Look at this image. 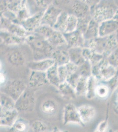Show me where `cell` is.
I'll return each instance as SVG.
<instances>
[{"label":"cell","instance_id":"28","mask_svg":"<svg viewBox=\"0 0 118 132\" xmlns=\"http://www.w3.org/2000/svg\"><path fill=\"white\" fill-rule=\"evenodd\" d=\"M54 29L46 24H41L33 33L39 35L45 39H47L54 32Z\"/></svg>","mask_w":118,"mask_h":132},{"label":"cell","instance_id":"35","mask_svg":"<svg viewBox=\"0 0 118 132\" xmlns=\"http://www.w3.org/2000/svg\"><path fill=\"white\" fill-rule=\"evenodd\" d=\"M15 16L18 19V21H19L20 23L30 16V15H29L28 12L24 3L20 9V10L18 11V12L15 14Z\"/></svg>","mask_w":118,"mask_h":132},{"label":"cell","instance_id":"6","mask_svg":"<svg viewBox=\"0 0 118 132\" xmlns=\"http://www.w3.org/2000/svg\"><path fill=\"white\" fill-rule=\"evenodd\" d=\"M44 12V11H42L30 16L20 23V24L28 32L33 33L41 24Z\"/></svg>","mask_w":118,"mask_h":132},{"label":"cell","instance_id":"5","mask_svg":"<svg viewBox=\"0 0 118 132\" xmlns=\"http://www.w3.org/2000/svg\"><path fill=\"white\" fill-rule=\"evenodd\" d=\"M63 124L64 125L70 123L82 125L78 109L74 104H67L64 109Z\"/></svg>","mask_w":118,"mask_h":132},{"label":"cell","instance_id":"16","mask_svg":"<svg viewBox=\"0 0 118 132\" xmlns=\"http://www.w3.org/2000/svg\"><path fill=\"white\" fill-rule=\"evenodd\" d=\"M1 113L12 111L15 108V101L5 93H1L0 96Z\"/></svg>","mask_w":118,"mask_h":132},{"label":"cell","instance_id":"26","mask_svg":"<svg viewBox=\"0 0 118 132\" xmlns=\"http://www.w3.org/2000/svg\"><path fill=\"white\" fill-rule=\"evenodd\" d=\"M69 15V14L67 12L62 11L52 27L54 30L60 32L63 34L64 33L66 29V23Z\"/></svg>","mask_w":118,"mask_h":132},{"label":"cell","instance_id":"20","mask_svg":"<svg viewBox=\"0 0 118 132\" xmlns=\"http://www.w3.org/2000/svg\"><path fill=\"white\" fill-rule=\"evenodd\" d=\"M23 4V0H2L1 8L2 11L5 9V10L12 12L15 15Z\"/></svg>","mask_w":118,"mask_h":132},{"label":"cell","instance_id":"15","mask_svg":"<svg viewBox=\"0 0 118 132\" xmlns=\"http://www.w3.org/2000/svg\"><path fill=\"white\" fill-rule=\"evenodd\" d=\"M19 111L17 109L12 111L1 113L0 125L1 126L12 127L15 121L18 118Z\"/></svg>","mask_w":118,"mask_h":132},{"label":"cell","instance_id":"43","mask_svg":"<svg viewBox=\"0 0 118 132\" xmlns=\"http://www.w3.org/2000/svg\"><path fill=\"white\" fill-rule=\"evenodd\" d=\"M113 19L118 22V9L117 10L116 12H115V14L114 16Z\"/></svg>","mask_w":118,"mask_h":132},{"label":"cell","instance_id":"29","mask_svg":"<svg viewBox=\"0 0 118 132\" xmlns=\"http://www.w3.org/2000/svg\"><path fill=\"white\" fill-rule=\"evenodd\" d=\"M11 128V130L14 132H25L28 129V122L24 119L18 118Z\"/></svg>","mask_w":118,"mask_h":132},{"label":"cell","instance_id":"42","mask_svg":"<svg viewBox=\"0 0 118 132\" xmlns=\"http://www.w3.org/2000/svg\"><path fill=\"white\" fill-rule=\"evenodd\" d=\"M56 1H57V2L60 3V4H65L69 3L71 0H56Z\"/></svg>","mask_w":118,"mask_h":132},{"label":"cell","instance_id":"40","mask_svg":"<svg viewBox=\"0 0 118 132\" xmlns=\"http://www.w3.org/2000/svg\"><path fill=\"white\" fill-rule=\"evenodd\" d=\"M79 1L86 4L87 5H88L90 7L93 6L95 5H96L100 1L99 0H79Z\"/></svg>","mask_w":118,"mask_h":132},{"label":"cell","instance_id":"21","mask_svg":"<svg viewBox=\"0 0 118 132\" xmlns=\"http://www.w3.org/2000/svg\"><path fill=\"white\" fill-rule=\"evenodd\" d=\"M58 66L55 63L46 71L47 79L49 84L55 87H58L61 82L58 71Z\"/></svg>","mask_w":118,"mask_h":132},{"label":"cell","instance_id":"33","mask_svg":"<svg viewBox=\"0 0 118 132\" xmlns=\"http://www.w3.org/2000/svg\"><path fill=\"white\" fill-rule=\"evenodd\" d=\"M94 82L93 78L92 77H90L87 80L86 93L85 95L88 99H91L93 97L95 94V90L96 87H94Z\"/></svg>","mask_w":118,"mask_h":132},{"label":"cell","instance_id":"22","mask_svg":"<svg viewBox=\"0 0 118 132\" xmlns=\"http://www.w3.org/2000/svg\"><path fill=\"white\" fill-rule=\"evenodd\" d=\"M47 40L55 48L64 45L67 46L64 34L60 32L54 30L51 36Z\"/></svg>","mask_w":118,"mask_h":132},{"label":"cell","instance_id":"27","mask_svg":"<svg viewBox=\"0 0 118 132\" xmlns=\"http://www.w3.org/2000/svg\"><path fill=\"white\" fill-rule=\"evenodd\" d=\"M41 110L45 114L48 115L53 114L57 110V103L51 99L47 100L42 104Z\"/></svg>","mask_w":118,"mask_h":132},{"label":"cell","instance_id":"41","mask_svg":"<svg viewBox=\"0 0 118 132\" xmlns=\"http://www.w3.org/2000/svg\"><path fill=\"white\" fill-rule=\"evenodd\" d=\"M6 76L3 72H1V85L4 84L6 81Z\"/></svg>","mask_w":118,"mask_h":132},{"label":"cell","instance_id":"32","mask_svg":"<svg viewBox=\"0 0 118 132\" xmlns=\"http://www.w3.org/2000/svg\"><path fill=\"white\" fill-rule=\"evenodd\" d=\"M78 71L80 76L89 78L90 73V62L86 60L82 64L78 66Z\"/></svg>","mask_w":118,"mask_h":132},{"label":"cell","instance_id":"9","mask_svg":"<svg viewBox=\"0 0 118 132\" xmlns=\"http://www.w3.org/2000/svg\"><path fill=\"white\" fill-rule=\"evenodd\" d=\"M118 30V22L112 18L99 23L98 36L103 38L112 35Z\"/></svg>","mask_w":118,"mask_h":132},{"label":"cell","instance_id":"44","mask_svg":"<svg viewBox=\"0 0 118 132\" xmlns=\"http://www.w3.org/2000/svg\"><path fill=\"white\" fill-rule=\"evenodd\" d=\"M117 34L116 35V39L117 42V44H118V30H117Z\"/></svg>","mask_w":118,"mask_h":132},{"label":"cell","instance_id":"12","mask_svg":"<svg viewBox=\"0 0 118 132\" xmlns=\"http://www.w3.org/2000/svg\"><path fill=\"white\" fill-rule=\"evenodd\" d=\"M77 109L81 122L83 124L91 122L96 114V110L91 105L89 104L81 105Z\"/></svg>","mask_w":118,"mask_h":132},{"label":"cell","instance_id":"8","mask_svg":"<svg viewBox=\"0 0 118 132\" xmlns=\"http://www.w3.org/2000/svg\"><path fill=\"white\" fill-rule=\"evenodd\" d=\"M64 38L67 44V48L80 47L83 48L85 39L83 35L78 30L70 33H64Z\"/></svg>","mask_w":118,"mask_h":132},{"label":"cell","instance_id":"1","mask_svg":"<svg viewBox=\"0 0 118 132\" xmlns=\"http://www.w3.org/2000/svg\"><path fill=\"white\" fill-rule=\"evenodd\" d=\"M33 54L34 60H38L51 58L55 50L47 40L35 33H30L25 38Z\"/></svg>","mask_w":118,"mask_h":132},{"label":"cell","instance_id":"2","mask_svg":"<svg viewBox=\"0 0 118 132\" xmlns=\"http://www.w3.org/2000/svg\"><path fill=\"white\" fill-rule=\"evenodd\" d=\"M93 7L92 18L98 23L113 18L117 9L109 0L100 1Z\"/></svg>","mask_w":118,"mask_h":132},{"label":"cell","instance_id":"30","mask_svg":"<svg viewBox=\"0 0 118 132\" xmlns=\"http://www.w3.org/2000/svg\"><path fill=\"white\" fill-rule=\"evenodd\" d=\"M78 18L73 14H69L66 23V29L64 33H70L77 30Z\"/></svg>","mask_w":118,"mask_h":132},{"label":"cell","instance_id":"17","mask_svg":"<svg viewBox=\"0 0 118 132\" xmlns=\"http://www.w3.org/2000/svg\"><path fill=\"white\" fill-rule=\"evenodd\" d=\"M51 58L58 66L66 65L70 62L68 50L63 49L55 50L52 53Z\"/></svg>","mask_w":118,"mask_h":132},{"label":"cell","instance_id":"23","mask_svg":"<svg viewBox=\"0 0 118 132\" xmlns=\"http://www.w3.org/2000/svg\"><path fill=\"white\" fill-rule=\"evenodd\" d=\"M7 60L9 63L14 66H22L25 63V58L21 51L14 50L9 53Z\"/></svg>","mask_w":118,"mask_h":132},{"label":"cell","instance_id":"31","mask_svg":"<svg viewBox=\"0 0 118 132\" xmlns=\"http://www.w3.org/2000/svg\"><path fill=\"white\" fill-rule=\"evenodd\" d=\"M88 78L80 76L75 88V91L77 95L83 96L86 94L87 80Z\"/></svg>","mask_w":118,"mask_h":132},{"label":"cell","instance_id":"19","mask_svg":"<svg viewBox=\"0 0 118 132\" xmlns=\"http://www.w3.org/2000/svg\"><path fill=\"white\" fill-rule=\"evenodd\" d=\"M57 88L60 94L64 99L72 100L76 98L77 95L75 89L67 81L61 83Z\"/></svg>","mask_w":118,"mask_h":132},{"label":"cell","instance_id":"45","mask_svg":"<svg viewBox=\"0 0 118 132\" xmlns=\"http://www.w3.org/2000/svg\"><path fill=\"white\" fill-rule=\"evenodd\" d=\"M117 105L118 106V98H117Z\"/></svg>","mask_w":118,"mask_h":132},{"label":"cell","instance_id":"3","mask_svg":"<svg viewBox=\"0 0 118 132\" xmlns=\"http://www.w3.org/2000/svg\"><path fill=\"white\" fill-rule=\"evenodd\" d=\"M35 104V97L34 92L26 89L17 101L15 108L19 112H30L33 111Z\"/></svg>","mask_w":118,"mask_h":132},{"label":"cell","instance_id":"10","mask_svg":"<svg viewBox=\"0 0 118 132\" xmlns=\"http://www.w3.org/2000/svg\"><path fill=\"white\" fill-rule=\"evenodd\" d=\"M49 83L46 72L31 71L29 78V86L32 89L37 88Z\"/></svg>","mask_w":118,"mask_h":132},{"label":"cell","instance_id":"36","mask_svg":"<svg viewBox=\"0 0 118 132\" xmlns=\"http://www.w3.org/2000/svg\"><path fill=\"white\" fill-rule=\"evenodd\" d=\"M80 77V75L78 71H77L68 75L66 81L75 89Z\"/></svg>","mask_w":118,"mask_h":132},{"label":"cell","instance_id":"39","mask_svg":"<svg viewBox=\"0 0 118 132\" xmlns=\"http://www.w3.org/2000/svg\"><path fill=\"white\" fill-rule=\"evenodd\" d=\"M36 5L38 7L46 9L51 5L52 0H34Z\"/></svg>","mask_w":118,"mask_h":132},{"label":"cell","instance_id":"11","mask_svg":"<svg viewBox=\"0 0 118 132\" xmlns=\"http://www.w3.org/2000/svg\"><path fill=\"white\" fill-rule=\"evenodd\" d=\"M55 63V62L54 60L51 58H49L30 62L28 63V67L31 71L46 72Z\"/></svg>","mask_w":118,"mask_h":132},{"label":"cell","instance_id":"34","mask_svg":"<svg viewBox=\"0 0 118 132\" xmlns=\"http://www.w3.org/2000/svg\"><path fill=\"white\" fill-rule=\"evenodd\" d=\"M32 129L34 132H43L47 130L48 126L44 122L37 120L32 123Z\"/></svg>","mask_w":118,"mask_h":132},{"label":"cell","instance_id":"18","mask_svg":"<svg viewBox=\"0 0 118 132\" xmlns=\"http://www.w3.org/2000/svg\"><path fill=\"white\" fill-rule=\"evenodd\" d=\"M70 62L79 66L82 64L86 60L82 54V47H72L68 49Z\"/></svg>","mask_w":118,"mask_h":132},{"label":"cell","instance_id":"38","mask_svg":"<svg viewBox=\"0 0 118 132\" xmlns=\"http://www.w3.org/2000/svg\"><path fill=\"white\" fill-rule=\"evenodd\" d=\"M108 88L105 85H100L96 87L95 94L100 97H105L108 94Z\"/></svg>","mask_w":118,"mask_h":132},{"label":"cell","instance_id":"37","mask_svg":"<svg viewBox=\"0 0 118 132\" xmlns=\"http://www.w3.org/2000/svg\"><path fill=\"white\" fill-rule=\"evenodd\" d=\"M58 71L60 82L63 83L66 81L68 76V72L66 65L58 66Z\"/></svg>","mask_w":118,"mask_h":132},{"label":"cell","instance_id":"4","mask_svg":"<svg viewBox=\"0 0 118 132\" xmlns=\"http://www.w3.org/2000/svg\"><path fill=\"white\" fill-rule=\"evenodd\" d=\"M27 89L25 83L22 79H16L9 81L5 87V93L15 101Z\"/></svg>","mask_w":118,"mask_h":132},{"label":"cell","instance_id":"13","mask_svg":"<svg viewBox=\"0 0 118 132\" xmlns=\"http://www.w3.org/2000/svg\"><path fill=\"white\" fill-rule=\"evenodd\" d=\"M73 14L78 18L88 17L90 13V6L79 0H75L72 5Z\"/></svg>","mask_w":118,"mask_h":132},{"label":"cell","instance_id":"24","mask_svg":"<svg viewBox=\"0 0 118 132\" xmlns=\"http://www.w3.org/2000/svg\"><path fill=\"white\" fill-rule=\"evenodd\" d=\"M99 23L92 18L89 23L88 27L85 33L84 38L85 40H90L98 36V27Z\"/></svg>","mask_w":118,"mask_h":132},{"label":"cell","instance_id":"7","mask_svg":"<svg viewBox=\"0 0 118 132\" xmlns=\"http://www.w3.org/2000/svg\"><path fill=\"white\" fill-rule=\"evenodd\" d=\"M62 12L61 9L53 5H50L44 11L41 24H46L53 27Z\"/></svg>","mask_w":118,"mask_h":132},{"label":"cell","instance_id":"25","mask_svg":"<svg viewBox=\"0 0 118 132\" xmlns=\"http://www.w3.org/2000/svg\"><path fill=\"white\" fill-rule=\"evenodd\" d=\"M6 30L12 35L22 38H25L30 34L22 27L21 24L14 23H11Z\"/></svg>","mask_w":118,"mask_h":132},{"label":"cell","instance_id":"14","mask_svg":"<svg viewBox=\"0 0 118 132\" xmlns=\"http://www.w3.org/2000/svg\"><path fill=\"white\" fill-rule=\"evenodd\" d=\"M1 39L3 43L9 46H16L25 42V38H22L12 35L4 29L1 30Z\"/></svg>","mask_w":118,"mask_h":132}]
</instances>
